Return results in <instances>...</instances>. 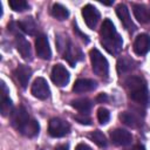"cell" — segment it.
Wrapping results in <instances>:
<instances>
[{
    "instance_id": "16",
    "label": "cell",
    "mask_w": 150,
    "mask_h": 150,
    "mask_svg": "<svg viewBox=\"0 0 150 150\" xmlns=\"http://www.w3.org/2000/svg\"><path fill=\"white\" fill-rule=\"evenodd\" d=\"M97 87V83L96 81L91 80V79H79L74 87H73V90L77 94H81V93H87V91H91L94 90L95 88Z\"/></svg>"
},
{
    "instance_id": "22",
    "label": "cell",
    "mask_w": 150,
    "mask_h": 150,
    "mask_svg": "<svg viewBox=\"0 0 150 150\" xmlns=\"http://www.w3.org/2000/svg\"><path fill=\"white\" fill-rule=\"evenodd\" d=\"M120 120L128 127H131V128H137L139 124H141V121L139 118L134 114V112H130V111H123L121 115H120Z\"/></svg>"
},
{
    "instance_id": "23",
    "label": "cell",
    "mask_w": 150,
    "mask_h": 150,
    "mask_svg": "<svg viewBox=\"0 0 150 150\" xmlns=\"http://www.w3.org/2000/svg\"><path fill=\"white\" fill-rule=\"evenodd\" d=\"M50 13H52V15L55 18V19H57V20H64V19H67L68 16H69V12H68V9L64 7V6H62L61 4H54L53 6H52V9H50Z\"/></svg>"
},
{
    "instance_id": "17",
    "label": "cell",
    "mask_w": 150,
    "mask_h": 150,
    "mask_svg": "<svg viewBox=\"0 0 150 150\" xmlns=\"http://www.w3.org/2000/svg\"><path fill=\"white\" fill-rule=\"evenodd\" d=\"M8 89L5 84V82H1V103H0V110H1V114L4 116H7L8 114L12 112V108H13V104H12V101L11 98L8 97Z\"/></svg>"
},
{
    "instance_id": "13",
    "label": "cell",
    "mask_w": 150,
    "mask_h": 150,
    "mask_svg": "<svg viewBox=\"0 0 150 150\" xmlns=\"http://www.w3.org/2000/svg\"><path fill=\"white\" fill-rule=\"evenodd\" d=\"M150 50V36L148 34H139L134 41V52L137 55H145Z\"/></svg>"
},
{
    "instance_id": "5",
    "label": "cell",
    "mask_w": 150,
    "mask_h": 150,
    "mask_svg": "<svg viewBox=\"0 0 150 150\" xmlns=\"http://www.w3.org/2000/svg\"><path fill=\"white\" fill-rule=\"evenodd\" d=\"M89 56H90L91 68H93L94 73L101 77H107L108 73H109V63H108L107 59L96 48H94L89 52Z\"/></svg>"
},
{
    "instance_id": "15",
    "label": "cell",
    "mask_w": 150,
    "mask_h": 150,
    "mask_svg": "<svg viewBox=\"0 0 150 150\" xmlns=\"http://www.w3.org/2000/svg\"><path fill=\"white\" fill-rule=\"evenodd\" d=\"M15 46L21 56L25 60H32V50H30V45L29 42L20 34L15 35Z\"/></svg>"
},
{
    "instance_id": "28",
    "label": "cell",
    "mask_w": 150,
    "mask_h": 150,
    "mask_svg": "<svg viewBox=\"0 0 150 150\" xmlns=\"http://www.w3.org/2000/svg\"><path fill=\"white\" fill-rule=\"evenodd\" d=\"M75 150H93L89 145H87L86 143H79L75 148Z\"/></svg>"
},
{
    "instance_id": "7",
    "label": "cell",
    "mask_w": 150,
    "mask_h": 150,
    "mask_svg": "<svg viewBox=\"0 0 150 150\" xmlns=\"http://www.w3.org/2000/svg\"><path fill=\"white\" fill-rule=\"evenodd\" d=\"M35 49L36 54L42 60H49L52 57V50L49 47L48 39L45 34H39L35 40Z\"/></svg>"
},
{
    "instance_id": "32",
    "label": "cell",
    "mask_w": 150,
    "mask_h": 150,
    "mask_svg": "<svg viewBox=\"0 0 150 150\" xmlns=\"http://www.w3.org/2000/svg\"><path fill=\"white\" fill-rule=\"evenodd\" d=\"M132 150H145V148L143 145H141V144H137V145H135L132 148Z\"/></svg>"
},
{
    "instance_id": "20",
    "label": "cell",
    "mask_w": 150,
    "mask_h": 150,
    "mask_svg": "<svg viewBox=\"0 0 150 150\" xmlns=\"http://www.w3.org/2000/svg\"><path fill=\"white\" fill-rule=\"evenodd\" d=\"M134 14L135 18L141 23H150V9L144 5H134Z\"/></svg>"
},
{
    "instance_id": "4",
    "label": "cell",
    "mask_w": 150,
    "mask_h": 150,
    "mask_svg": "<svg viewBox=\"0 0 150 150\" xmlns=\"http://www.w3.org/2000/svg\"><path fill=\"white\" fill-rule=\"evenodd\" d=\"M56 45H57V48L61 52L63 59L67 60L71 67L75 66V63H76L77 60H81L82 59L81 50L76 46L73 45V42L69 40L68 36L59 34L57 38H56Z\"/></svg>"
},
{
    "instance_id": "29",
    "label": "cell",
    "mask_w": 150,
    "mask_h": 150,
    "mask_svg": "<svg viewBox=\"0 0 150 150\" xmlns=\"http://www.w3.org/2000/svg\"><path fill=\"white\" fill-rule=\"evenodd\" d=\"M96 101H97L98 103H103V102L108 101V96H107L105 94H100V95L96 97Z\"/></svg>"
},
{
    "instance_id": "9",
    "label": "cell",
    "mask_w": 150,
    "mask_h": 150,
    "mask_svg": "<svg viewBox=\"0 0 150 150\" xmlns=\"http://www.w3.org/2000/svg\"><path fill=\"white\" fill-rule=\"evenodd\" d=\"M32 94L36 98L46 100L50 95V89L47 83V81L43 77H38L32 84Z\"/></svg>"
},
{
    "instance_id": "19",
    "label": "cell",
    "mask_w": 150,
    "mask_h": 150,
    "mask_svg": "<svg viewBox=\"0 0 150 150\" xmlns=\"http://www.w3.org/2000/svg\"><path fill=\"white\" fill-rule=\"evenodd\" d=\"M18 27L19 29H21L23 33L28 34V35H35L36 30H38V25L35 22V20L33 18H25L23 20L18 22Z\"/></svg>"
},
{
    "instance_id": "25",
    "label": "cell",
    "mask_w": 150,
    "mask_h": 150,
    "mask_svg": "<svg viewBox=\"0 0 150 150\" xmlns=\"http://www.w3.org/2000/svg\"><path fill=\"white\" fill-rule=\"evenodd\" d=\"M8 5L15 12H23L28 8V2L25 0H9Z\"/></svg>"
},
{
    "instance_id": "3",
    "label": "cell",
    "mask_w": 150,
    "mask_h": 150,
    "mask_svg": "<svg viewBox=\"0 0 150 150\" xmlns=\"http://www.w3.org/2000/svg\"><path fill=\"white\" fill-rule=\"evenodd\" d=\"M125 87L132 101L142 105H148L150 103V94L143 77L135 75L129 76L125 80Z\"/></svg>"
},
{
    "instance_id": "18",
    "label": "cell",
    "mask_w": 150,
    "mask_h": 150,
    "mask_svg": "<svg viewBox=\"0 0 150 150\" xmlns=\"http://www.w3.org/2000/svg\"><path fill=\"white\" fill-rule=\"evenodd\" d=\"M136 66H137V62L135 60H132L129 56H122L117 61V71L118 74H125L135 69Z\"/></svg>"
},
{
    "instance_id": "27",
    "label": "cell",
    "mask_w": 150,
    "mask_h": 150,
    "mask_svg": "<svg viewBox=\"0 0 150 150\" xmlns=\"http://www.w3.org/2000/svg\"><path fill=\"white\" fill-rule=\"evenodd\" d=\"M74 118H75L79 123H81V124H86V125L91 124V120H90L88 116H84V114H82V115H76V116H74Z\"/></svg>"
},
{
    "instance_id": "6",
    "label": "cell",
    "mask_w": 150,
    "mask_h": 150,
    "mask_svg": "<svg viewBox=\"0 0 150 150\" xmlns=\"http://www.w3.org/2000/svg\"><path fill=\"white\" fill-rule=\"evenodd\" d=\"M69 131H70V125L68 122L59 117H54L49 121L48 132L52 137H62V136H66Z\"/></svg>"
},
{
    "instance_id": "24",
    "label": "cell",
    "mask_w": 150,
    "mask_h": 150,
    "mask_svg": "<svg viewBox=\"0 0 150 150\" xmlns=\"http://www.w3.org/2000/svg\"><path fill=\"white\" fill-rule=\"evenodd\" d=\"M89 138H90L94 143H96L100 148H105V146L108 145V141H107L105 136H104L103 132H101L100 130L93 131V132L89 135Z\"/></svg>"
},
{
    "instance_id": "12",
    "label": "cell",
    "mask_w": 150,
    "mask_h": 150,
    "mask_svg": "<svg viewBox=\"0 0 150 150\" xmlns=\"http://www.w3.org/2000/svg\"><path fill=\"white\" fill-rule=\"evenodd\" d=\"M116 14L118 16V19L121 20L122 25L124 26V28H127L130 33H134L136 30V26L134 25L130 14H129V9L124 4H120L116 7Z\"/></svg>"
},
{
    "instance_id": "31",
    "label": "cell",
    "mask_w": 150,
    "mask_h": 150,
    "mask_svg": "<svg viewBox=\"0 0 150 150\" xmlns=\"http://www.w3.org/2000/svg\"><path fill=\"white\" fill-rule=\"evenodd\" d=\"M55 150H68V145L67 144H61V145H57L55 148Z\"/></svg>"
},
{
    "instance_id": "2",
    "label": "cell",
    "mask_w": 150,
    "mask_h": 150,
    "mask_svg": "<svg viewBox=\"0 0 150 150\" xmlns=\"http://www.w3.org/2000/svg\"><path fill=\"white\" fill-rule=\"evenodd\" d=\"M100 36H101L100 38L101 45L104 47V49L108 53L112 55H117L121 52L123 41L120 34L116 32V28L110 19L103 20V23L101 25V29H100Z\"/></svg>"
},
{
    "instance_id": "8",
    "label": "cell",
    "mask_w": 150,
    "mask_h": 150,
    "mask_svg": "<svg viewBox=\"0 0 150 150\" xmlns=\"http://www.w3.org/2000/svg\"><path fill=\"white\" fill-rule=\"evenodd\" d=\"M50 77H52V81L59 87H64L69 82V73L66 69V67L60 63L53 67Z\"/></svg>"
},
{
    "instance_id": "10",
    "label": "cell",
    "mask_w": 150,
    "mask_h": 150,
    "mask_svg": "<svg viewBox=\"0 0 150 150\" xmlns=\"http://www.w3.org/2000/svg\"><path fill=\"white\" fill-rule=\"evenodd\" d=\"M110 139L115 145L125 146L132 142V136L129 131L117 128V129H114L110 131Z\"/></svg>"
},
{
    "instance_id": "21",
    "label": "cell",
    "mask_w": 150,
    "mask_h": 150,
    "mask_svg": "<svg viewBox=\"0 0 150 150\" xmlns=\"http://www.w3.org/2000/svg\"><path fill=\"white\" fill-rule=\"evenodd\" d=\"M71 107L75 108L76 110H79L81 114H88L93 107V102L89 98H77V100H73L70 102Z\"/></svg>"
},
{
    "instance_id": "30",
    "label": "cell",
    "mask_w": 150,
    "mask_h": 150,
    "mask_svg": "<svg viewBox=\"0 0 150 150\" xmlns=\"http://www.w3.org/2000/svg\"><path fill=\"white\" fill-rule=\"evenodd\" d=\"M74 32H75V33H77V34H79V35H80V36H81L83 40H86V42H88V41H89V40H88V36H87L86 34H82V33L79 30V28H77L75 25H74Z\"/></svg>"
},
{
    "instance_id": "1",
    "label": "cell",
    "mask_w": 150,
    "mask_h": 150,
    "mask_svg": "<svg viewBox=\"0 0 150 150\" xmlns=\"http://www.w3.org/2000/svg\"><path fill=\"white\" fill-rule=\"evenodd\" d=\"M11 120L13 127L22 135L27 137H34L39 134L40 130L39 123L28 115L25 107H19L14 111H12Z\"/></svg>"
},
{
    "instance_id": "26",
    "label": "cell",
    "mask_w": 150,
    "mask_h": 150,
    "mask_svg": "<svg viewBox=\"0 0 150 150\" xmlns=\"http://www.w3.org/2000/svg\"><path fill=\"white\" fill-rule=\"evenodd\" d=\"M97 118L101 124H105L110 118V112L105 108H100L97 110Z\"/></svg>"
},
{
    "instance_id": "11",
    "label": "cell",
    "mask_w": 150,
    "mask_h": 150,
    "mask_svg": "<svg viewBox=\"0 0 150 150\" xmlns=\"http://www.w3.org/2000/svg\"><path fill=\"white\" fill-rule=\"evenodd\" d=\"M82 16H83L87 26L90 29H94L97 26V22L100 20V12L93 5H86L82 8Z\"/></svg>"
},
{
    "instance_id": "14",
    "label": "cell",
    "mask_w": 150,
    "mask_h": 150,
    "mask_svg": "<svg viewBox=\"0 0 150 150\" xmlns=\"http://www.w3.org/2000/svg\"><path fill=\"white\" fill-rule=\"evenodd\" d=\"M14 76H15L16 81L19 82V84L22 88H26L29 82V79L32 76V69L28 66L19 64L14 70Z\"/></svg>"
}]
</instances>
